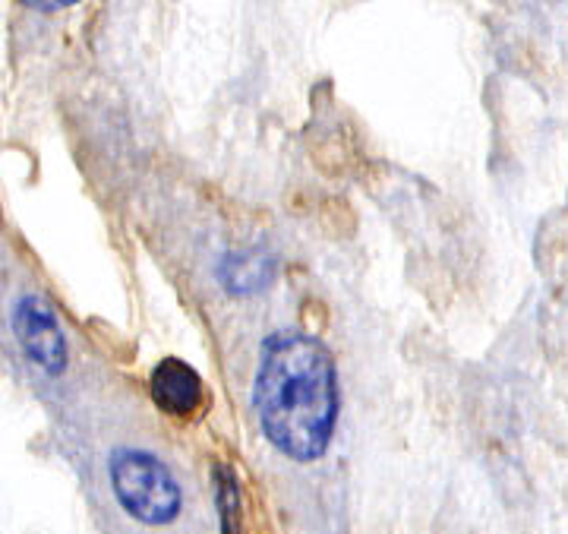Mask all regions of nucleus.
<instances>
[{
	"instance_id": "f257e3e1",
	"label": "nucleus",
	"mask_w": 568,
	"mask_h": 534,
	"mask_svg": "<svg viewBox=\"0 0 568 534\" xmlns=\"http://www.w3.org/2000/svg\"><path fill=\"white\" fill-rule=\"evenodd\" d=\"M253 409L265 440L294 462L325 455L338 421V370L320 339L275 332L263 342Z\"/></svg>"
},
{
	"instance_id": "f03ea898",
	"label": "nucleus",
	"mask_w": 568,
	"mask_h": 534,
	"mask_svg": "<svg viewBox=\"0 0 568 534\" xmlns=\"http://www.w3.org/2000/svg\"><path fill=\"white\" fill-rule=\"evenodd\" d=\"M108 472L118 503L142 525H171L181 515V484L152 452L114 450Z\"/></svg>"
},
{
	"instance_id": "7ed1b4c3",
	"label": "nucleus",
	"mask_w": 568,
	"mask_h": 534,
	"mask_svg": "<svg viewBox=\"0 0 568 534\" xmlns=\"http://www.w3.org/2000/svg\"><path fill=\"white\" fill-rule=\"evenodd\" d=\"M13 335L26 357L48 376H58L67 367V339L54 316V308L39 294H22L13 308Z\"/></svg>"
},
{
	"instance_id": "20e7f679",
	"label": "nucleus",
	"mask_w": 568,
	"mask_h": 534,
	"mask_svg": "<svg viewBox=\"0 0 568 534\" xmlns=\"http://www.w3.org/2000/svg\"><path fill=\"white\" fill-rule=\"evenodd\" d=\"M152 402L171 417H190L205 402L203 376L181 357H164L149 376Z\"/></svg>"
},
{
	"instance_id": "39448f33",
	"label": "nucleus",
	"mask_w": 568,
	"mask_h": 534,
	"mask_svg": "<svg viewBox=\"0 0 568 534\" xmlns=\"http://www.w3.org/2000/svg\"><path fill=\"white\" fill-rule=\"evenodd\" d=\"M219 275H222L224 288H227L231 294H246V291H256V288H265L272 282V275H275V260L260 253V250L231 253V256H224Z\"/></svg>"
},
{
	"instance_id": "423d86ee",
	"label": "nucleus",
	"mask_w": 568,
	"mask_h": 534,
	"mask_svg": "<svg viewBox=\"0 0 568 534\" xmlns=\"http://www.w3.org/2000/svg\"><path fill=\"white\" fill-rule=\"evenodd\" d=\"M215 503L222 515V534H244V515H241V487L231 465H215Z\"/></svg>"
},
{
	"instance_id": "0eeeda50",
	"label": "nucleus",
	"mask_w": 568,
	"mask_h": 534,
	"mask_svg": "<svg viewBox=\"0 0 568 534\" xmlns=\"http://www.w3.org/2000/svg\"><path fill=\"white\" fill-rule=\"evenodd\" d=\"M29 7H39V10H61V7H70V3L63 0V3H29Z\"/></svg>"
}]
</instances>
